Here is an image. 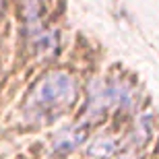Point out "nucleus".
<instances>
[{
	"label": "nucleus",
	"instance_id": "1",
	"mask_svg": "<svg viewBox=\"0 0 159 159\" xmlns=\"http://www.w3.org/2000/svg\"><path fill=\"white\" fill-rule=\"evenodd\" d=\"M2 6H4V0H0V15H2Z\"/></svg>",
	"mask_w": 159,
	"mask_h": 159
}]
</instances>
